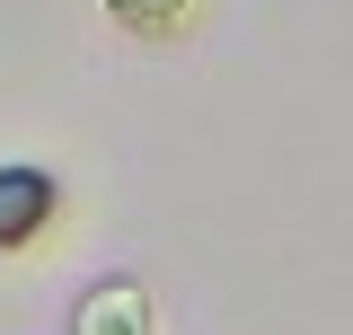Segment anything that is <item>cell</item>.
<instances>
[{
  "label": "cell",
  "instance_id": "1",
  "mask_svg": "<svg viewBox=\"0 0 353 335\" xmlns=\"http://www.w3.org/2000/svg\"><path fill=\"white\" fill-rule=\"evenodd\" d=\"M62 230V176L36 159H9L0 168V256H27Z\"/></svg>",
  "mask_w": 353,
  "mask_h": 335
},
{
  "label": "cell",
  "instance_id": "2",
  "mask_svg": "<svg viewBox=\"0 0 353 335\" xmlns=\"http://www.w3.org/2000/svg\"><path fill=\"white\" fill-rule=\"evenodd\" d=\"M62 335H159V300H150L141 274H97V283L71 300Z\"/></svg>",
  "mask_w": 353,
  "mask_h": 335
},
{
  "label": "cell",
  "instance_id": "3",
  "mask_svg": "<svg viewBox=\"0 0 353 335\" xmlns=\"http://www.w3.org/2000/svg\"><path fill=\"white\" fill-rule=\"evenodd\" d=\"M97 9H106V18H115L124 36H141V44H159V36H185L203 0H97Z\"/></svg>",
  "mask_w": 353,
  "mask_h": 335
}]
</instances>
